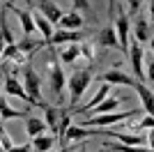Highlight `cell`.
I'll return each mask as SVG.
<instances>
[{
    "mask_svg": "<svg viewBox=\"0 0 154 152\" xmlns=\"http://www.w3.org/2000/svg\"><path fill=\"white\" fill-rule=\"evenodd\" d=\"M152 122H154L152 115H145V118H143L138 125H129L127 129H129V131H138V129H152Z\"/></svg>",
    "mask_w": 154,
    "mask_h": 152,
    "instance_id": "obj_27",
    "label": "cell"
},
{
    "mask_svg": "<svg viewBox=\"0 0 154 152\" xmlns=\"http://www.w3.org/2000/svg\"><path fill=\"white\" fill-rule=\"evenodd\" d=\"M5 46H7L5 42H0V55H2V49H5Z\"/></svg>",
    "mask_w": 154,
    "mask_h": 152,
    "instance_id": "obj_32",
    "label": "cell"
},
{
    "mask_svg": "<svg viewBox=\"0 0 154 152\" xmlns=\"http://www.w3.org/2000/svg\"><path fill=\"white\" fill-rule=\"evenodd\" d=\"M58 58H60V62H67V65L76 62V58H81V46H78V44H69Z\"/></svg>",
    "mask_w": 154,
    "mask_h": 152,
    "instance_id": "obj_25",
    "label": "cell"
},
{
    "mask_svg": "<svg viewBox=\"0 0 154 152\" xmlns=\"http://www.w3.org/2000/svg\"><path fill=\"white\" fill-rule=\"evenodd\" d=\"M129 16H127V9L120 7V12H117V19H115V35H117V42H120V51L127 53L129 49Z\"/></svg>",
    "mask_w": 154,
    "mask_h": 152,
    "instance_id": "obj_6",
    "label": "cell"
},
{
    "mask_svg": "<svg viewBox=\"0 0 154 152\" xmlns=\"http://www.w3.org/2000/svg\"><path fill=\"white\" fill-rule=\"evenodd\" d=\"M30 150H32V143H26V145H19V147H16V145H12L7 152H30Z\"/></svg>",
    "mask_w": 154,
    "mask_h": 152,
    "instance_id": "obj_29",
    "label": "cell"
},
{
    "mask_svg": "<svg viewBox=\"0 0 154 152\" xmlns=\"http://www.w3.org/2000/svg\"><path fill=\"white\" fill-rule=\"evenodd\" d=\"M26 131L30 138H35V136H42V134L46 131V122L39 120V118H35V115H28L26 118Z\"/></svg>",
    "mask_w": 154,
    "mask_h": 152,
    "instance_id": "obj_17",
    "label": "cell"
},
{
    "mask_svg": "<svg viewBox=\"0 0 154 152\" xmlns=\"http://www.w3.org/2000/svg\"><path fill=\"white\" fill-rule=\"evenodd\" d=\"M136 115H145L140 108H131L127 113H101V115H90V118H83V127L88 129H99V127H110V125H117V122H124V120H131Z\"/></svg>",
    "mask_w": 154,
    "mask_h": 152,
    "instance_id": "obj_3",
    "label": "cell"
},
{
    "mask_svg": "<svg viewBox=\"0 0 154 152\" xmlns=\"http://www.w3.org/2000/svg\"><path fill=\"white\" fill-rule=\"evenodd\" d=\"M32 23H35V28H37L39 32H42V35H44V44L48 46V39L53 37V25L48 23V21L44 19V16H42V14H35V16H32Z\"/></svg>",
    "mask_w": 154,
    "mask_h": 152,
    "instance_id": "obj_18",
    "label": "cell"
},
{
    "mask_svg": "<svg viewBox=\"0 0 154 152\" xmlns=\"http://www.w3.org/2000/svg\"><path fill=\"white\" fill-rule=\"evenodd\" d=\"M92 69L88 67V69H78V71H74L71 76H67V85H69V95H71V104H69V111L74 106H76L78 101H81V97H83V92H85V88L92 83Z\"/></svg>",
    "mask_w": 154,
    "mask_h": 152,
    "instance_id": "obj_4",
    "label": "cell"
},
{
    "mask_svg": "<svg viewBox=\"0 0 154 152\" xmlns=\"http://www.w3.org/2000/svg\"><path fill=\"white\" fill-rule=\"evenodd\" d=\"M103 83H110V85H127V88H134L136 85V78H131V76L122 74V71H117V69H108L106 74L99 76Z\"/></svg>",
    "mask_w": 154,
    "mask_h": 152,
    "instance_id": "obj_9",
    "label": "cell"
},
{
    "mask_svg": "<svg viewBox=\"0 0 154 152\" xmlns=\"http://www.w3.org/2000/svg\"><path fill=\"white\" fill-rule=\"evenodd\" d=\"M127 2H129V14H127V16L131 19L134 14H138V9L143 7V2H145V0H127Z\"/></svg>",
    "mask_w": 154,
    "mask_h": 152,
    "instance_id": "obj_28",
    "label": "cell"
},
{
    "mask_svg": "<svg viewBox=\"0 0 154 152\" xmlns=\"http://www.w3.org/2000/svg\"><path fill=\"white\" fill-rule=\"evenodd\" d=\"M44 113H46V127H48V129H51V131H55L58 134V125H60V113H62V111H60L58 106H46L44 108ZM55 138H58V136H55Z\"/></svg>",
    "mask_w": 154,
    "mask_h": 152,
    "instance_id": "obj_21",
    "label": "cell"
},
{
    "mask_svg": "<svg viewBox=\"0 0 154 152\" xmlns=\"http://www.w3.org/2000/svg\"><path fill=\"white\" fill-rule=\"evenodd\" d=\"M97 46H108V49H120V42H117V35L113 28H103V30H99V35H97L94 39Z\"/></svg>",
    "mask_w": 154,
    "mask_h": 152,
    "instance_id": "obj_12",
    "label": "cell"
},
{
    "mask_svg": "<svg viewBox=\"0 0 154 152\" xmlns=\"http://www.w3.org/2000/svg\"><path fill=\"white\" fill-rule=\"evenodd\" d=\"M32 141V147H35V152H48L53 147V143H55V136H46V134H42V136H35Z\"/></svg>",
    "mask_w": 154,
    "mask_h": 152,
    "instance_id": "obj_24",
    "label": "cell"
},
{
    "mask_svg": "<svg viewBox=\"0 0 154 152\" xmlns=\"http://www.w3.org/2000/svg\"><path fill=\"white\" fill-rule=\"evenodd\" d=\"M7 9H12V12L19 16L21 25H23V35H26V37H30L32 32H35V23H32V14H30V9H19V7H14V5H9Z\"/></svg>",
    "mask_w": 154,
    "mask_h": 152,
    "instance_id": "obj_14",
    "label": "cell"
},
{
    "mask_svg": "<svg viewBox=\"0 0 154 152\" xmlns=\"http://www.w3.org/2000/svg\"><path fill=\"white\" fill-rule=\"evenodd\" d=\"M71 5H74V12H85L94 21V12H92V7H90V0H71Z\"/></svg>",
    "mask_w": 154,
    "mask_h": 152,
    "instance_id": "obj_26",
    "label": "cell"
},
{
    "mask_svg": "<svg viewBox=\"0 0 154 152\" xmlns=\"http://www.w3.org/2000/svg\"><path fill=\"white\" fill-rule=\"evenodd\" d=\"M55 25L60 30H81L83 28V19L78 16V12H69V14H62Z\"/></svg>",
    "mask_w": 154,
    "mask_h": 152,
    "instance_id": "obj_13",
    "label": "cell"
},
{
    "mask_svg": "<svg viewBox=\"0 0 154 152\" xmlns=\"http://www.w3.org/2000/svg\"><path fill=\"white\" fill-rule=\"evenodd\" d=\"M94 134V129H88V127H67L64 129V138L67 141H81V138H88V136H92Z\"/></svg>",
    "mask_w": 154,
    "mask_h": 152,
    "instance_id": "obj_22",
    "label": "cell"
},
{
    "mask_svg": "<svg viewBox=\"0 0 154 152\" xmlns=\"http://www.w3.org/2000/svg\"><path fill=\"white\" fill-rule=\"evenodd\" d=\"M12 2H14V0H2V2H0V5H5V7H9V5H12Z\"/></svg>",
    "mask_w": 154,
    "mask_h": 152,
    "instance_id": "obj_31",
    "label": "cell"
},
{
    "mask_svg": "<svg viewBox=\"0 0 154 152\" xmlns=\"http://www.w3.org/2000/svg\"><path fill=\"white\" fill-rule=\"evenodd\" d=\"M7 7L5 5H0V42H5L7 46L14 44V35L12 30H9V25H7Z\"/></svg>",
    "mask_w": 154,
    "mask_h": 152,
    "instance_id": "obj_19",
    "label": "cell"
},
{
    "mask_svg": "<svg viewBox=\"0 0 154 152\" xmlns=\"http://www.w3.org/2000/svg\"><path fill=\"white\" fill-rule=\"evenodd\" d=\"M134 39L138 44H149V39H152V21L143 16L134 28Z\"/></svg>",
    "mask_w": 154,
    "mask_h": 152,
    "instance_id": "obj_11",
    "label": "cell"
},
{
    "mask_svg": "<svg viewBox=\"0 0 154 152\" xmlns=\"http://www.w3.org/2000/svg\"><path fill=\"white\" fill-rule=\"evenodd\" d=\"M83 39L81 30H58L53 32V37L48 39V46H58V44H78Z\"/></svg>",
    "mask_w": 154,
    "mask_h": 152,
    "instance_id": "obj_8",
    "label": "cell"
},
{
    "mask_svg": "<svg viewBox=\"0 0 154 152\" xmlns=\"http://www.w3.org/2000/svg\"><path fill=\"white\" fill-rule=\"evenodd\" d=\"M48 49H51V53H48V83H51V92L55 95L58 104H62L64 99L62 90H64V83H67V76L62 71V62L55 53V46H48Z\"/></svg>",
    "mask_w": 154,
    "mask_h": 152,
    "instance_id": "obj_1",
    "label": "cell"
},
{
    "mask_svg": "<svg viewBox=\"0 0 154 152\" xmlns=\"http://www.w3.org/2000/svg\"><path fill=\"white\" fill-rule=\"evenodd\" d=\"M19 118H28V111H16L7 104V97L0 95V120H19Z\"/></svg>",
    "mask_w": 154,
    "mask_h": 152,
    "instance_id": "obj_15",
    "label": "cell"
},
{
    "mask_svg": "<svg viewBox=\"0 0 154 152\" xmlns=\"http://www.w3.org/2000/svg\"><path fill=\"white\" fill-rule=\"evenodd\" d=\"M58 152H69V147H62V150H58Z\"/></svg>",
    "mask_w": 154,
    "mask_h": 152,
    "instance_id": "obj_33",
    "label": "cell"
},
{
    "mask_svg": "<svg viewBox=\"0 0 154 152\" xmlns=\"http://www.w3.org/2000/svg\"><path fill=\"white\" fill-rule=\"evenodd\" d=\"M5 95H12V97H19V99H23V101H28V106H30V97H28V92H26V88L21 85L19 81H16V76L14 74H9L5 78Z\"/></svg>",
    "mask_w": 154,
    "mask_h": 152,
    "instance_id": "obj_10",
    "label": "cell"
},
{
    "mask_svg": "<svg viewBox=\"0 0 154 152\" xmlns=\"http://www.w3.org/2000/svg\"><path fill=\"white\" fill-rule=\"evenodd\" d=\"M110 92H113V90H110V83H101V88H99V92L94 95V99H92L90 104H85V106H81V108H78V113H88V111H90L92 106H97L99 101H103L106 97L110 95Z\"/></svg>",
    "mask_w": 154,
    "mask_h": 152,
    "instance_id": "obj_23",
    "label": "cell"
},
{
    "mask_svg": "<svg viewBox=\"0 0 154 152\" xmlns=\"http://www.w3.org/2000/svg\"><path fill=\"white\" fill-rule=\"evenodd\" d=\"M32 5L37 7V12L42 14L51 25H55L60 21V16H62V9H60L53 0H37V2H32Z\"/></svg>",
    "mask_w": 154,
    "mask_h": 152,
    "instance_id": "obj_7",
    "label": "cell"
},
{
    "mask_svg": "<svg viewBox=\"0 0 154 152\" xmlns=\"http://www.w3.org/2000/svg\"><path fill=\"white\" fill-rule=\"evenodd\" d=\"M115 0H108V21H113V12H115Z\"/></svg>",
    "mask_w": 154,
    "mask_h": 152,
    "instance_id": "obj_30",
    "label": "cell"
},
{
    "mask_svg": "<svg viewBox=\"0 0 154 152\" xmlns=\"http://www.w3.org/2000/svg\"><path fill=\"white\" fill-rule=\"evenodd\" d=\"M120 97H106V99L103 101H99V104H97V106H92L90 108V113L92 115H101V113H113V111H115L117 106H120Z\"/></svg>",
    "mask_w": 154,
    "mask_h": 152,
    "instance_id": "obj_16",
    "label": "cell"
},
{
    "mask_svg": "<svg viewBox=\"0 0 154 152\" xmlns=\"http://www.w3.org/2000/svg\"><path fill=\"white\" fill-rule=\"evenodd\" d=\"M23 88H26L28 97H30V106H39V108L48 106L42 99V81H39V76H37V71H35L30 60L23 65Z\"/></svg>",
    "mask_w": 154,
    "mask_h": 152,
    "instance_id": "obj_2",
    "label": "cell"
},
{
    "mask_svg": "<svg viewBox=\"0 0 154 152\" xmlns=\"http://www.w3.org/2000/svg\"><path fill=\"white\" fill-rule=\"evenodd\" d=\"M136 92L140 95V99H143V113L145 115H152V90L149 88H145V83H138L136 81Z\"/></svg>",
    "mask_w": 154,
    "mask_h": 152,
    "instance_id": "obj_20",
    "label": "cell"
},
{
    "mask_svg": "<svg viewBox=\"0 0 154 152\" xmlns=\"http://www.w3.org/2000/svg\"><path fill=\"white\" fill-rule=\"evenodd\" d=\"M129 58H131V67H134V76L136 81L143 83L147 76H145V71H143V58H145V53H143V44H138L134 37H129V49H127Z\"/></svg>",
    "mask_w": 154,
    "mask_h": 152,
    "instance_id": "obj_5",
    "label": "cell"
}]
</instances>
